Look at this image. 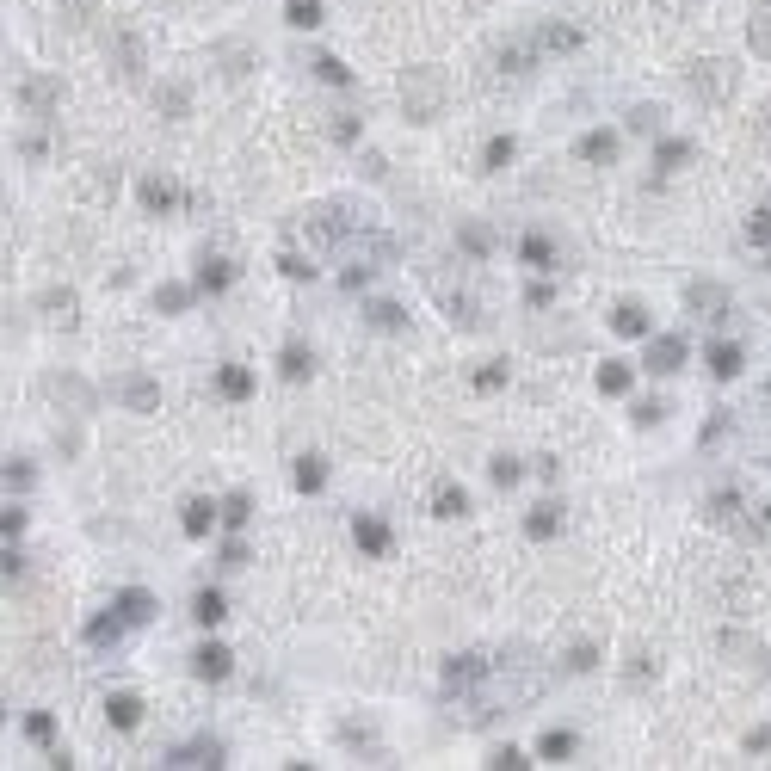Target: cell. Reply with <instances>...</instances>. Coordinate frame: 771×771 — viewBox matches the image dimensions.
I'll return each instance as SVG.
<instances>
[{
	"mask_svg": "<svg viewBox=\"0 0 771 771\" xmlns=\"http://www.w3.org/2000/svg\"><path fill=\"white\" fill-rule=\"evenodd\" d=\"M445 99H451V87H445V75H438L432 62H420V68H401V112H408L414 124L445 118Z\"/></svg>",
	"mask_w": 771,
	"mask_h": 771,
	"instance_id": "obj_1",
	"label": "cell"
},
{
	"mask_svg": "<svg viewBox=\"0 0 771 771\" xmlns=\"http://www.w3.org/2000/svg\"><path fill=\"white\" fill-rule=\"evenodd\" d=\"M685 87L704 99V105H728V99H734V87H741V68H734L728 56H704V62H691Z\"/></svg>",
	"mask_w": 771,
	"mask_h": 771,
	"instance_id": "obj_2",
	"label": "cell"
},
{
	"mask_svg": "<svg viewBox=\"0 0 771 771\" xmlns=\"http://www.w3.org/2000/svg\"><path fill=\"white\" fill-rule=\"evenodd\" d=\"M395 260V241L389 235H358L352 241V266H346V290H358L364 278H371L377 266H389Z\"/></svg>",
	"mask_w": 771,
	"mask_h": 771,
	"instance_id": "obj_3",
	"label": "cell"
},
{
	"mask_svg": "<svg viewBox=\"0 0 771 771\" xmlns=\"http://www.w3.org/2000/svg\"><path fill=\"white\" fill-rule=\"evenodd\" d=\"M112 68L124 87H142V68H149V50H142L136 31H112Z\"/></svg>",
	"mask_w": 771,
	"mask_h": 771,
	"instance_id": "obj_4",
	"label": "cell"
},
{
	"mask_svg": "<svg viewBox=\"0 0 771 771\" xmlns=\"http://www.w3.org/2000/svg\"><path fill=\"white\" fill-rule=\"evenodd\" d=\"M352 223H358V216H346L340 204H315V210H309V235H315L321 247L346 241V235H352Z\"/></svg>",
	"mask_w": 771,
	"mask_h": 771,
	"instance_id": "obj_5",
	"label": "cell"
},
{
	"mask_svg": "<svg viewBox=\"0 0 771 771\" xmlns=\"http://www.w3.org/2000/svg\"><path fill=\"white\" fill-rule=\"evenodd\" d=\"M642 364H648L654 377H673L679 364H685V340L679 334H648V358Z\"/></svg>",
	"mask_w": 771,
	"mask_h": 771,
	"instance_id": "obj_6",
	"label": "cell"
},
{
	"mask_svg": "<svg viewBox=\"0 0 771 771\" xmlns=\"http://www.w3.org/2000/svg\"><path fill=\"white\" fill-rule=\"evenodd\" d=\"M19 105H25V112H38V118H50L56 105H62V81H50V75L19 81Z\"/></svg>",
	"mask_w": 771,
	"mask_h": 771,
	"instance_id": "obj_7",
	"label": "cell"
},
{
	"mask_svg": "<svg viewBox=\"0 0 771 771\" xmlns=\"http://www.w3.org/2000/svg\"><path fill=\"white\" fill-rule=\"evenodd\" d=\"M44 395L56 401V408H68V414H93V389H87L81 377H50Z\"/></svg>",
	"mask_w": 771,
	"mask_h": 771,
	"instance_id": "obj_8",
	"label": "cell"
},
{
	"mask_svg": "<svg viewBox=\"0 0 771 771\" xmlns=\"http://www.w3.org/2000/svg\"><path fill=\"white\" fill-rule=\"evenodd\" d=\"M685 309H691V315H704V321H716V315L728 309V290L697 278V284H685Z\"/></svg>",
	"mask_w": 771,
	"mask_h": 771,
	"instance_id": "obj_9",
	"label": "cell"
},
{
	"mask_svg": "<svg viewBox=\"0 0 771 771\" xmlns=\"http://www.w3.org/2000/svg\"><path fill=\"white\" fill-rule=\"evenodd\" d=\"M352 543L364 549V556H389V525L371 519V512H358V519H352Z\"/></svg>",
	"mask_w": 771,
	"mask_h": 771,
	"instance_id": "obj_10",
	"label": "cell"
},
{
	"mask_svg": "<svg viewBox=\"0 0 771 771\" xmlns=\"http://www.w3.org/2000/svg\"><path fill=\"white\" fill-rule=\"evenodd\" d=\"M118 401H124L130 414H155V408H161V389H155L149 377H124V383H118Z\"/></svg>",
	"mask_w": 771,
	"mask_h": 771,
	"instance_id": "obj_11",
	"label": "cell"
},
{
	"mask_svg": "<svg viewBox=\"0 0 771 771\" xmlns=\"http://www.w3.org/2000/svg\"><path fill=\"white\" fill-rule=\"evenodd\" d=\"M488 667H494L488 654H451V660H445V685L463 691V685H475V679H488Z\"/></svg>",
	"mask_w": 771,
	"mask_h": 771,
	"instance_id": "obj_12",
	"label": "cell"
},
{
	"mask_svg": "<svg viewBox=\"0 0 771 771\" xmlns=\"http://www.w3.org/2000/svg\"><path fill=\"white\" fill-rule=\"evenodd\" d=\"M229 667H235V654H229L223 642H204V648L192 654V673H198V679H229Z\"/></svg>",
	"mask_w": 771,
	"mask_h": 771,
	"instance_id": "obj_13",
	"label": "cell"
},
{
	"mask_svg": "<svg viewBox=\"0 0 771 771\" xmlns=\"http://www.w3.org/2000/svg\"><path fill=\"white\" fill-rule=\"evenodd\" d=\"M574 155H580L586 167H611V161H617V136H611V130H586Z\"/></svg>",
	"mask_w": 771,
	"mask_h": 771,
	"instance_id": "obj_14",
	"label": "cell"
},
{
	"mask_svg": "<svg viewBox=\"0 0 771 771\" xmlns=\"http://www.w3.org/2000/svg\"><path fill=\"white\" fill-rule=\"evenodd\" d=\"M531 44H537V56H549V50H580V31H574V25H537Z\"/></svg>",
	"mask_w": 771,
	"mask_h": 771,
	"instance_id": "obj_15",
	"label": "cell"
},
{
	"mask_svg": "<svg viewBox=\"0 0 771 771\" xmlns=\"http://www.w3.org/2000/svg\"><path fill=\"white\" fill-rule=\"evenodd\" d=\"M611 327H617L623 340H648V334H654V321H648V309H642V303H623V309L611 315Z\"/></svg>",
	"mask_w": 771,
	"mask_h": 771,
	"instance_id": "obj_16",
	"label": "cell"
},
{
	"mask_svg": "<svg viewBox=\"0 0 771 771\" xmlns=\"http://www.w3.org/2000/svg\"><path fill=\"white\" fill-rule=\"evenodd\" d=\"M519 260H525L531 272H556V241H549V235H525V241H519Z\"/></svg>",
	"mask_w": 771,
	"mask_h": 771,
	"instance_id": "obj_17",
	"label": "cell"
},
{
	"mask_svg": "<svg viewBox=\"0 0 771 771\" xmlns=\"http://www.w3.org/2000/svg\"><path fill=\"white\" fill-rule=\"evenodd\" d=\"M38 309H44L50 321H62V327H75V321H81V303H75V290H44V297H38Z\"/></svg>",
	"mask_w": 771,
	"mask_h": 771,
	"instance_id": "obj_18",
	"label": "cell"
},
{
	"mask_svg": "<svg viewBox=\"0 0 771 771\" xmlns=\"http://www.w3.org/2000/svg\"><path fill=\"white\" fill-rule=\"evenodd\" d=\"M463 512H469V494L457 482H438L432 488V519H463Z\"/></svg>",
	"mask_w": 771,
	"mask_h": 771,
	"instance_id": "obj_19",
	"label": "cell"
},
{
	"mask_svg": "<svg viewBox=\"0 0 771 771\" xmlns=\"http://www.w3.org/2000/svg\"><path fill=\"white\" fill-rule=\"evenodd\" d=\"M105 716H112V728H136L142 722V697L136 691H112L105 697Z\"/></svg>",
	"mask_w": 771,
	"mask_h": 771,
	"instance_id": "obj_20",
	"label": "cell"
},
{
	"mask_svg": "<svg viewBox=\"0 0 771 771\" xmlns=\"http://www.w3.org/2000/svg\"><path fill=\"white\" fill-rule=\"evenodd\" d=\"M747 44H753V56L771 62V0H759V7H753V19H747Z\"/></svg>",
	"mask_w": 771,
	"mask_h": 771,
	"instance_id": "obj_21",
	"label": "cell"
},
{
	"mask_svg": "<svg viewBox=\"0 0 771 771\" xmlns=\"http://www.w3.org/2000/svg\"><path fill=\"white\" fill-rule=\"evenodd\" d=\"M562 531V506H531V519H525V537L531 543H549Z\"/></svg>",
	"mask_w": 771,
	"mask_h": 771,
	"instance_id": "obj_22",
	"label": "cell"
},
{
	"mask_svg": "<svg viewBox=\"0 0 771 771\" xmlns=\"http://www.w3.org/2000/svg\"><path fill=\"white\" fill-rule=\"evenodd\" d=\"M118 617L124 623H149L155 617V599L142 593V586H124V593H118Z\"/></svg>",
	"mask_w": 771,
	"mask_h": 771,
	"instance_id": "obj_23",
	"label": "cell"
},
{
	"mask_svg": "<svg viewBox=\"0 0 771 771\" xmlns=\"http://www.w3.org/2000/svg\"><path fill=\"white\" fill-rule=\"evenodd\" d=\"M278 371H284L290 383H303V377L315 371V352H309L303 340H290V346H284V358H278Z\"/></svg>",
	"mask_w": 771,
	"mask_h": 771,
	"instance_id": "obj_24",
	"label": "cell"
},
{
	"mask_svg": "<svg viewBox=\"0 0 771 771\" xmlns=\"http://www.w3.org/2000/svg\"><path fill=\"white\" fill-rule=\"evenodd\" d=\"M155 112L161 118H186L192 112V93L179 87V81H167V87H155Z\"/></svg>",
	"mask_w": 771,
	"mask_h": 771,
	"instance_id": "obj_25",
	"label": "cell"
},
{
	"mask_svg": "<svg viewBox=\"0 0 771 771\" xmlns=\"http://www.w3.org/2000/svg\"><path fill=\"white\" fill-rule=\"evenodd\" d=\"M457 241H463L469 260H488V253H494V229H488V223H463V229H457Z\"/></svg>",
	"mask_w": 771,
	"mask_h": 771,
	"instance_id": "obj_26",
	"label": "cell"
},
{
	"mask_svg": "<svg viewBox=\"0 0 771 771\" xmlns=\"http://www.w3.org/2000/svg\"><path fill=\"white\" fill-rule=\"evenodd\" d=\"M179 525H186V537H210V525H216V506H210V500H186Z\"/></svg>",
	"mask_w": 771,
	"mask_h": 771,
	"instance_id": "obj_27",
	"label": "cell"
},
{
	"mask_svg": "<svg viewBox=\"0 0 771 771\" xmlns=\"http://www.w3.org/2000/svg\"><path fill=\"white\" fill-rule=\"evenodd\" d=\"M722 654H734L741 667H759V660H765V648L753 636H741V630H722Z\"/></svg>",
	"mask_w": 771,
	"mask_h": 771,
	"instance_id": "obj_28",
	"label": "cell"
},
{
	"mask_svg": "<svg viewBox=\"0 0 771 771\" xmlns=\"http://www.w3.org/2000/svg\"><path fill=\"white\" fill-rule=\"evenodd\" d=\"M167 765H223V747H216L210 741V734H204V741H192V747H179Z\"/></svg>",
	"mask_w": 771,
	"mask_h": 771,
	"instance_id": "obj_29",
	"label": "cell"
},
{
	"mask_svg": "<svg viewBox=\"0 0 771 771\" xmlns=\"http://www.w3.org/2000/svg\"><path fill=\"white\" fill-rule=\"evenodd\" d=\"M216 389H223L229 401H247V395H253V371H241V364H223V371H216Z\"/></svg>",
	"mask_w": 771,
	"mask_h": 771,
	"instance_id": "obj_30",
	"label": "cell"
},
{
	"mask_svg": "<svg viewBox=\"0 0 771 771\" xmlns=\"http://www.w3.org/2000/svg\"><path fill=\"white\" fill-rule=\"evenodd\" d=\"M290 482H297L303 494H321V482H327V469H321V457H297V469H290Z\"/></svg>",
	"mask_w": 771,
	"mask_h": 771,
	"instance_id": "obj_31",
	"label": "cell"
},
{
	"mask_svg": "<svg viewBox=\"0 0 771 771\" xmlns=\"http://www.w3.org/2000/svg\"><path fill=\"white\" fill-rule=\"evenodd\" d=\"M512 155H519V142H512V136H488L482 167H488V173H500V167H512Z\"/></svg>",
	"mask_w": 771,
	"mask_h": 771,
	"instance_id": "obj_32",
	"label": "cell"
},
{
	"mask_svg": "<svg viewBox=\"0 0 771 771\" xmlns=\"http://www.w3.org/2000/svg\"><path fill=\"white\" fill-rule=\"evenodd\" d=\"M192 617L204 623V630H210V623H223V617H229V605H223V593H210V586H204V593L192 599Z\"/></svg>",
	"mask_w": 771,
	"mask_h": 771,
	"instance_id": "obj_33",
	"label": "cell"
},
{
	"mask_svg": "<svg viewBox=\"0 0 771 771\" xmlns=\"http://www.w3.org/2000/svg\"><path fill=\"white\" fill-rule=\"evenodd\" d=\"M710 377H716V383L741 377V346H716V352H710Z\"/></svg>",
	"mask_w": 771,
	"mask_h": 771,
	"instance_id": "obj_34",
	"label": "cell"
},
{
	"mask_svg": "<svg viewBox=\"0 0 771 771\" xmlns=\"http://www.w3.org/2000/svg\"><path fill=\"white\" fill-rule=\"evenodd\" d=\"M284 25L315 31V25H321V0H290V7H284Z\"/></svg>",
	"mask_w": 771,
	"mask_h": 771,
	"instance_id": "obj_35",
	"label": "cell"
},
{
	"mask_svg": "<svg viewBox=\"0 0 771 771\" xmlns=\"http://www.w3.org/2000/svg\"><path fill=\"white\" fill-rule=\"evenodd\" d=\"M210 62L223 68V75H247V44H216Z\"/></svg>",
	"mask_w": 771,
	"mask_h": 771,
	"instance_id": "obj_36",
	"label": "cell"
},
{
	"mask_svg": "<svg viewBox=\"0 0 771 771\" xmlns=\"http://www.w3.org/2000/svg\"><path fill=\"white\" fill-rule=\"evenodd\" d=\"M93 13H99V0H62V25H68V31H87Z\"/></svg>",
	"mask_w": 771,
	"mask_h": 771,
	"instance_id": "obj_37",
	"label": "cell"
},
{
	"mask_svg": "<svg viewBox=\"0 0 771 771\" xmlns=\"http://www.w3.org/2000/svg\"><path fill=\"white\" fill-rule=\"evenodd\" d=\"M574 747H580V741H574V734H568V728H549V734H543V741H537V753H543V759H568Z\"/></svg>",
	"mask_w": 771,
	"mask_h": 771,
	"instance_id": "obj_38",
	"label": "cell"
},
{
	"mask_svg": "<svg viewBox=\"0 0 771 771\" xmlns=\"http://www.w3.org/2000/svg\"><path fill=\"white\" fill-rule=\"evenodd\" d=\"M229 278H235V266H229V260H204V266H198V290H223Z\"/></svg>",
	"mask_w": 771,
	"mask_h": 771,
	"instance_id": "obj_39",
	"label": "cell"
},
{
	"mask_svg": "<svg viewBox=\"0 0 771 771\" xmlns=\"http://www.w3.org/2000/svg\"><path fill=\"white\" fill-rule=\"evenodd\" d=\"M118 636H124V617H93V623H87V642H93V648L118 642Z\"/></svg>",
	"mask_w": 771,
	"mask_h": 771,
	"instance_id": "obj_40",
	"label": "cell"
},
{
	"mask_svg": "<svg viewBox=\"0 0 771 771\" xmlns=\"http://www.w3.org/2000/svg\"><path fill=\"white\" fill-rule=\"evenodd\" d=\"M630 389V364H599V395H623Z\"/></svg>",
	"mask_w": 771,
	"mask_h": 771,
	"instance_id": "obj_41",
	"label": "cell"
},
{
	"mask_svg": "<svg viewBox=\"0 0 771 771\" xmlns=\"http://www.w3.org/2000/svg\"><path fill=\"white\" fill-rule=\"evenodd\" d=\"M173 186H167V179H142V204H149V210H173Z\"/></svg>",
	"mask_w": 771,
	"mask_h": 771,
	"instance_id": "obj_42",
	"label": "cell"
},
{
	"mask_svg": "<svg viewBox=\"0 0 771 771\" xmlns=\"http://www.w3.org/2000/svg\"><path fill=\"white\" fill-rule=\"evenodd\" d=\"M315 75H321L327 87H346V81H352V68H346L340 56H315Z\"/></svg>",
	"mask_w": 771,
	"mask_h": 771,
	"instance_id": "obj_43",
	"label": "cell"
},
{
	"mask_svg": "<svg viewBox=\"0 0 771 771\" xmlns=\"http://www.w3.org/2000/svg\"><path fill=\"white\" fill-rule=\"evenodd\" d=\"M747 241H753V247H771V204H759V210L747 216Z\"/></svg>",
	"mask_w": 771,
	"mask_h": 771,
	"instance_id": "obj_44",
	"label": "cell"
},
{
	"mask_svg": "<svg viewBox=\"0 0 771 771\" xmlns=\"http://www.w3.org/2000/svg\"><path fill=\"white\" fill-rule=\"evenodd\" d=\"M445 315H451L457 327H482V315H475V303H469V297H451V290H445Z\"/></svg>",
	"mask_w": 771,
	"mask_h": 771,
	"instance_id": "obj_45",
	"label": "cell"
},
{
	"mask_svg": "<svg viewBox=\"0 0 771 771\" xmlns=\"http://www.w3.org/2000/svg\"><path fill=\"white\" fill-rule=\"evenodd\" d=\"M371 327H383V334H401V327H408V315H401L395 303H377V309H371Z\"/></svg>",
	"mask_w": 771,
	"mask_h": 771,
	"instance_id": "obj_46",
	"label": "cell"
},
{
	"mask_svg": "<svg viewBox=\"0 0 771 771\" xmlns=\"http://www.w3.org/2000/svg\"><path fill=\"white\" fill-rule=\"evenodd\" d=\"M488 475H494V488H512L525 469H519V457H494V463H488Z\"/></svg>",
	"mask_w": 771,
	"mask_h": 771,
	"instance_id": "obj_47",
	"label": "cell"
},
{
	"mask_svg": "<svg viewBox=\"0 0 771 771\" xmlns=\"http://www.w3.org/2000/svg\"><path fill=\"white\" fill-rule=\"evenodd\" d=\"M654 161H660V167H685V161H691V142H679V136H673V142H660V155H654Z\"/></svg>",
	"mask_w": 771,
	"mask_h": 771,
	"instance_id": "obj_48",
	"label": "cell"
},
{
	"mask_svg": "<svg viewBox=\"0 0 771 771\" xmlns=\"http://www.w3.org/2000/svg\"><path fill=\"white\" fill-rule=\"evenodd\" d=\"M25 734H31V741H38V747H50V741H56V722H50V716L38 710V716H25Z\"/></svg>",
	"mask_w": 771,
	"mask_h": 771,
	"instance_id": "obj_49",
	"label": "cell"
},
{
	"mask_svg": "<svg viewBox=\"0 0 771 771\" xmlns=\"http://www.w3.org/2000/svg\"><path fill=\"white\" fill-rule=\"evenodd\" d=\"M475 389H482V395L506 389V364H482V371H475Z\"/></svg>",
	"mask_w": 771,
	"mask_h": 771,
	"instance_id": "obj_50",
	"label": "cell"
},
{
	"mask_svg": "<svg viewBox=\"0 0 771 771\" xmlns=\"http://www.w3.org/2000/svg\"><path fill=\"white\" fill-rule=\"evenodd\" d=\"M155 303H161L167 315H179V309H186V303H192V290H186V284H167V290H161V297H155Z\"/></svg>",
	"mask_w": 771,
	"mask_h": 771,
	"instance_id": "obj_51",
	"label": "cell"
},
{
	"mask_svg": "<svg viewBox=\"0 0 771 771\" xmlns=\"http://www.w3.org/2000/svg\"><path fill=\"white\" fill-rule=\"evenodd\" d=\"M278 272L284 278H315V266L303 260V253H278Z\"/></svg>",
	"mask_w": 771,
	"mask_h": 771,
	"instance_id": "obj_52",
	"label": "cell"
},
{
	"mask_svg": "<svg viewBox=\"0 0 771 771\" xmlns=\"http://www.w3.org/2000/svg\"><path fill=\"white\" fill-rule=\"evenodd\" d=\"M734 512H741V500H734V494H716V500H710V519H716V525H734Z\"/></svg>",
	"mask_w": 771,
	"mask_h": 771,
	"instance_id": "obj_53",
	"label": "cell"
},
{
	"mask_svg": "<svg viewBox=\"0 0 771 771\" xmlns=\"http://www.w3.org/2000/svg\"><path fill=\"white\" fill-rule=\"evenodd\" d=\"M630 130H636V136L660 130V112H654V105H636V112H630Z\"/></svg>",
	"mask_w": 771,
	"mask_h": 771,
	"instance_id": "obj_54",
	"label": "cell"
},
{
	"mask_svg": "<svg viewBox=\"0 0 771 771\" xmlns=\"http://www.w3.org/2000/svg\"><path fill=\"white\" fill-rule=\"evenodd\" d=\"M488 765H500V771H525V765H531V759H525V753H519V747H500V753H494V759H488Z\"/></svg>",
	"mask_w": 771,
	"mask_h": 771,
	"instance_id": "obj_55",
	"label": "cell"
},
{
	"mask_svg": "<svg viewBox=\"0 0 771 771\" xmlns=\"http://www.w3.org/2000/svg\"><path fill=\"white\" fill-rule=\"evenodd\" d=\"M0 531H7V543L25 531V506H7V512H0Z\"/></svg>",
	"mask_w": 771,
	"mask_h": 771,
	"instance_id": "obj_56",
	"label": "cell"
},
{
	"mask_svg": "<svg viewBox=\"0 0 771 771\" xmlns=\"http://www.w3.org/2000/svg\"><path fill=\"white\" fill-rule=\"evenodd\" d=\"M223 519H229V525H247V494H229V500H223Z\"/></svg>",
	"mask_w": 771,
	"mask_h": 771,
	"instance_id": "obj_57",
	"label": "cell"
},
{
	"mask_svg": "<svg viewBox=\"0 0 771 771\" xmlns=\"http://www.w3.org/2000/svg\"><path fill=\"white\" fill-rule=\"evenodd\" d=\"M568 667H574V673H593V667H599V654H593V648H586V642H580V648L568 654Z\"/></svg>",
	"mask_w": 771,
	"mask_h": 771,
	"instance_id": "obj_58",
	"label": "cell"
},
{
	"mask_svg": "<svg viewBox=\"0 0 771 771\" xmlns=\"http://www.w3.org/2000/svg\"><path fill=\"white\" fill-rule=\"evenodd\" d=\"M327 130H334V142H358V118H346V112L327 124Z\"/></svg>",
	"mask_w": 771,
	"mask_h": 771,
	"instance_id": "obj_59",
	"label": "cell"
},
{
	"mask_svg": "<svg viewBox=\"0 0 771 771\" xmlns=\"http://www.w3.org/2000/svg\"><path fill=\"white\" fill-rule=\"evenodd\" d=\"M7 488H31V463H19V457L7 463Z\"/></svg>",
	"mask_w": 771,
	"mask_h": 771,
	"instance_id": "obj_60",
	"label": "cell"
},
{
	"mask_svg": "<svg viewBox=\"0 0 771 771\" xmlns=\"http://www.w3.org/2000/svg\"><path fill=\"white\" fill-rule=\"evenodd\" d=\"M660 414H667V408H660V401H636V426H654Z\"/></svg>",
	"mask_w": 771,
	"mask_h": 771,
	"instance_id": "obj_61",
	"label": "cell"
},
{
	"mask_svg": "<svg viewBox=\"0 0 771 771\" xmlns=\"http://www.w3.org/2000/svg\"><path fill=\"white\" fill-rule=\"evenodd\" d=\"M759 136H765V142H771V99H765V105H759Z\"/></svg>",
	"mask_w": 771,
	"mask_h": 771,
	"instance_id": "obj_62",
	"label": "cell"
}]
</instances>
